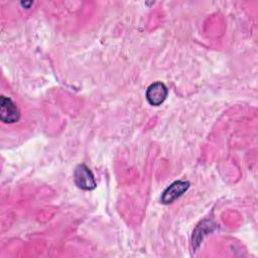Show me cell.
<instances>
[{
  "instance_id": "3",
  "label": "cell",
  "mask_w": 258,
  "mask_h": 258,
  "mask_svg": "<svg viewBox=\"0 0 258 258\" xmlns=\"http://www.w3.org/2000/svg\"><path fill=\"white\" fill-rule=\"evenodd\" d=\"M189 187L188 181L175 180L169 186H167L161 195V203L168 205L174 202L177 198L183 195Z\"/></svg>"
},
{
  "instance_id": "2",
  "label": "cell",
  "mask_w": 258,
  "mask_h": 258,
  "mask_svg": "<svg viewBox=\"0 0 258 258\" xmlns=\"http://www.w3.org/2000/svg\"><path fill=\"white\" fill-rule=\"evenodd\" d=\"M20 118V112L15 103L5 96L0 98V119L4 123H15Z\"/></svg>"
},
{
  "instance_id": "1",
  "label": "cell",
  "mask_w": 258,
  "mask_h": 258,
  "mask_svg": "<svg viewBox=\"0 0 258 258\" xmlns=\"http://www.w3.org/2000/svg\"><path fill=\"white\" fill-rule=\"evenodd\" d=\"M75 182L85 190H92L96 187L97 183L91 169L85 164H79L75 169Z\"/></svg>"
},
{
  "instance_id": "4",
  "label": "cell",
  "mask_w": 258,
  "mask_h": 258,
  "mask_svg": "<svg viewBox=\"0 0 258 258\" xmlns=\"http://www.w3.org/2000/svg\"><path fill=\"white\" fill-rule=\"evenodd\" d=\"M168 94L167 88L163 83L156 82L151 84L146 91V99L152 106H159L166 99Z\"/></svg>"
}]
</instances>
